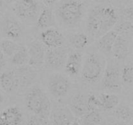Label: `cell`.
<instances>
[{"instance_id": "44dd1931", "label": "cell", "mask_w": 133, "mask_h": 125, "mask_svg": "<svg viewBox=\"0 0 133 125\" xmlns=\"http://www.w3.org/2000/svg\"><path fill=\"white\" fill-rule=\"evenodd\" d=\"M68 42L75 50L80 51L87 47L89 43V37L83 32H76L67 35Z\"/></svg>"}, {"instance_id": "f35d334b", "label": "cell", "mask_w": 133, "mask_h": 125, "mask_svg": "<svg viewBox=\"0 0 133 125\" xmlns=\"http://www.w3.org/2000/svg\"><path fill=\"white\" fill-rule=\"evenodd\" d=\"M94 1H97V0H94Z\"/></svg>"}, {"instance_id": "ba28073f", "label": "cell", "mask_w": 133, "mask_h": 125, "mask_svg": "<svg viewBox=\"0 0 133 125\" xmlns=\"http://www.w3.org/2000/svg\"><path fill=\"white\" fill-rule=\"evenodd\" d=\"M12 10L18 18L30 22L37 18L39 12V3L37 0H17Z\"/></svg>"}, {"instance_id": "7402d4cb", "label": "cell", "mask_w": 133, "mask_h": 125, "mask_svg": "<svg viewBox=\"0 0 133 125\" xmlns=\"http://www.w3.org/2000/svg\"><path fill=\"white\" fill-rule=\"evenodd\" d=\"M104 110L110 111L114 109L119 103V98L112 92H103L98 96Z\"/></svg>"}, {"instance_id": "d6a6232c", "label": "cell", "mask_w": 133, "mask_h": 125, "mask_svg": "<svg viewBox=\"0 0 133 125\" xmlns=\"http://www.w3.org/2000/svg\"><path fill=\"white\" fill-rule=\"evenodd\" d=\"M42 1L44 3V5H46L48 7H49L52 6L57 0H42Z\"/></svg>"}, {"instance_id": "5bb4252c", "label": "cell", "mask_w": 133, "mask_h": 125, "mask_svg": "<svg viewBox=\"0 0 133 125\" xmlns=\"http://www.w3.org/2000/svg\"><path fill=\"white\" fill-rule=\"evenodd\" d=\"M52 125H71L75 121L70 108L67 106H57L51 111L50 115Z\"/></svg>"}, {"instance_id": "5b68a950", "label": "cell", "mask_w": 133, "mask_h": 125, "mask_svg": "<svg viewBox=\"0 0 133 125\" xmlns=\"http://www.w3.org/2000/svg\"><path fill=\"white\" fill-rule=\"evenodd\" d=\"M47 89L54 98L61 100L66 97L71 89L68 77L60 72H53L47 78Z\"/></svg>"}, {"instance_id": "d590c367", "label": "cell", "mask_w": 133, "mask_h": 125, "mask_svg": "<svg viewBox=\"0 0 133 125\" xmlns=\"http://www.w3.org/2000/svg\"><path fill=\"white\" fill-rule=\"evenodd\" d=\"M4 5V0H0V9L3 7Z\"/></svg>"}, {"instance_id": "9c48e42d", "label": "cell", "mask_w": 133, "mask_h": 125, "mask_svg": "<svg viewBox=\"0 0 133 125\" xmlns=\"http://www.w3.org/2000/svg\"><path fill=\"white\" fill-rule=\"evenodd\" d=\"M17 89H29L37 79L36 70L29 65L18 66L14 69Z\"/></svg>"}, {"instance_id": "6da1fadb", "label": "cell", "mask_w": 133, "mask_h": 125, "mask_svg": "<svg viewBox=\"0 0 133 125\" xmlns=\"http://www.w3.org/2000/svg\"><path fill=\"white\" fill-rule=\"evenodd\" d=\"M118 22V14L112 7L97 5L88 11L86 28L89 36L97 39L105 33L112 29Z\"/></svg>"}, {"instance_id": "cb8c5ba5", "label": "cell", "mask_w": 133, "mask_h": 125, "mask_svg": "<svg viewBox=\"0 0 133 125\" xmlns=\"http://www.w3.org/2000/svg\"><path fill=\"white\" fill-rule=\"evenodd\" d=\"M77 121L81 125H101L103 118L99 111H88L78 118Z\"/></svg>"}, {"instance_id": "e575fe53", "label": "cell", "mask_w": 133, "mask_h": 125, "mask_svg": "<svg viewBox=\"0 0 133 125\" xmlns=\"http://www.w3.org/2000/svg\"><path fill=\"white\" fill-rule=\"evenodd\" d=\"M4 100H5V97H4L3 95L0 92V106L2 105L3 103L4 102Z\"/></svg>"}, {"instance_id": "e0dca14e", "label": "cell", "mask_w": 133, "mask_h": 125, "mask_svg": "<svg viewBox=\"0 0 133 125\" xmlns=\"http://www.w3.org/2000/svg\"><path fill=\"white\" fill-rule=\"evenodd\" d=\"M68 108L75 117L79 118L87 111V98L80 92H77L73 95L69 100Z\"/></svg>"}, {"instance_id": "9a60e30c", "label": "cell", "mask_w": 133, "mask_h": 125, "mask_svg": "<svg viewBox=\"0 0 133 125\" xmlns=\"http://www.w3.org/2000/svg\"><path fill=\"white\" fill-rule=\"evenodd\" d=\"M0 125H24L21 109L17 106H10L0 111Z\"/></svg>"}, {"instance_id": "d4e9b609", "label": "cell", "mask_w": 133, "mask_h": 125, "mask_svg": "<svg viewBox=\"0 0 133 125\" xmlns=\"http://www.w3.org/2000/svg\"><path fill=\"white\" fill-rule=\"evenodd\" d=\"M114 109V115L118 121L129 122L132 119V108L127 104H118Z\"/></svg>"}, {"instance_id": "d6986e66", "label": "cell", "mask_w": 133, "mask_h": 125, "mask_svg": "<svg viewBox=\"0 0 133 125\" xmlns=\"http://www.w3.org/2000/svg\"><path fill=\"white\" fill-rule=\"evenodd\" d=\"M56 26V17L52 9L48 7L42 9L36 18V27L41 29H45L55 27Z\"/></svg>"}, {"instance_id": "4dcf8cb0", "label": "cell", "mask_w": 133, "mask_h": 125, "mask_svg": "<svg viewBox=\"0 0 133 125\" xmlns=\"http://www.w3.org/2000/svg\"><path fill=\"white\" fill-rule=\"evenodd\" d=\"M122 16H123V20L130 22H132L133 18V9L131 5L128 7H126L125 8L122 10Z\"/></svg>"}, {"instance_id": "484cf974", "label": "cell", "mask_w": 133, "mask_h": 125, "mask_svg": "<svg viewBox=\"0 0 133 125\" xmlns=\"http://www.w3.org/2000/svg\"><path fill=\"white\" fill-rule=\"evenodd\" d=\"M19 44L10 39H3L0 42V49L5 57H10L18 49Z\"/></svg>"}, {"instance_id": "ac0fdd59", "label": "cell", "mask_w": 133, "mask_h": 125, "mask_svg": "<svg viewBox=\"0 0 133 125\" xmlns=\"http://www.w3.org/2000/svg\"><path fill=\"white\" fill-rule=\"evenodd\" d=\"M118 35V33L112 29L101 35L97 39L96 42V46L98 50L107 55L111 53L112 48Z\"/></svg>"}, {"instance_id": "8fae6325", "label": "cell", "mask_w": 133, "mask_h": 125, "mask_svg": "<svg viewBox=\"0 0 133 125\" xmlns=\"http://www.w3.org/2000/svg\"><path fill=\"white\" fill-rule=\"evenodd\" d=\"M1 32L6 39L16 40L22 37L24 30L19 21L9 16L3 20L1 23Z\"/></svg>"}, {"instance_id": "603a6c76", "label": "cell", "mask_w": 133, "mask_h": 125, "mask_svg": "<svg viewBox=\"0 0 133 125\" xmlns=\"http://www.w3.org/2000/svg\"><path fill=\"white\" fill-rule=\"evenodd\" d=\"M10 63L16 66H21L28 64L29 53L27 46L19 45L15 53L10 57Z\"/></svg>"}, {"instance_id": "ab89813d", "label": "cell", "mask_w": 133, "mask_h": 125, "mask_svg": "<svg viewBox=\"0 0 133 125\" xmlns=\"http://www.w3.org/2000/svg\"><path fill=\"white\" fill-rule=\"evenodd\" d=\"M93 1H94V0H93Z\"/></svg>"}, {"instance_id": "836d02e7", "label": "cell", "mask_w": 133, "mask_h": 125, "mask_svg": "<svg viewBox=\"0 0 133 125\" xmlns=\"http://www.w3.org/2000/svg\"><path fill=\"white\" fill-rule=\"evenodd\" d=\"M110 125H130L128 122H123V121H116V122H113Z\"/></svg>"}, {"instance_id": "8d00e7d4", "label": "cell", "mask_w": 133, "mask_h": 125, "mask_svg": "<svg viewBox=\"0 0 133 125\" xmlns=\"http://www.w3.org/2000/svg\"><path fill=\"white\" fill-rule=\"evenodd\" d=\"M71 125H81V124L79 123V122H78L77 121H76V120H75V121H74V122H73Z\"/></svg>"}, {"instance_id": "4fadbf2b", "label": "cell", "mask_w": 133, "mask_h": 125, "mask_svg": "<svg viewBox=\"0 0 133 125\" xmlns=\"http://www.w3.org/2000/svg\"><path fill=\"white\" fill-rule=\"evenodd\" d=\"M83 61V53L80 51L75 49L69 52L64 66L65 72L70 77H77L81 72Z\"/></svg>"}, {"instance_id": "83f0119b", "label": "cell", "mask_w": 133, "mask_h": 125, "mask_svg": "<svg viewBox=\"0 0 133 125\" xmlns=\"http://www.w3.org/2000/svg\"><path fill=\"white\" fill-rule=\"evenodd\" d=\"M122 83L127 86H131L133 82V69L132 64L125 65L121 71Z\"/></svg>"}, {"instance_id": "4316f807", "label": "cell", "mask_w": 133, "mask_h": 125, "mask_svg": "<svg viewBox=\"0 0 133 125\" xmlns=\"http://www.w3.org/2000/svg\"><path fill=\"white\" fill-rule=\"evenodd\" d=\"M113 30L118 33V35H122L127 37L129 35H132V22L123 20L118 22L114 26Z\"/></svg>"}, {"instance_id": "8992f818", "label": "cell", "mask_w": 133, "mask_h": 125, "mask_svg": "<svg viewBox=\"0 0 133 125\" xmlns=\"http://www.w3.org/2000/svg\"><path fill=\"white\" fill-rule=\"evenodd\" d=\"M101 79L103 89L110 92H119L122 86V80L118 65L112 61L107 62Z\"/></svg>"}, {"instance_id": "f546056e", "label": "cell", "mask_w": 133, "mask_h": 125, "mask_svg": "<svg viewBox=\"0 0 133 125\" xmlns=\"http://www.w3.org/2000/svg\"><path fill=\"white\" fill-rule=\"evenodd\" d=\"M25 125H50L48 118L38 115L31 116Z\"/></svg>"}, {"instance_id": "2e32d148", "label": "cell", "mask_w": 133, "mask_h": 125, "mask_svg": "<svg viewBox=\"0 0 133 125\" xmlns=\"http://www.w3.org/2000/svg\"><path fill=\"white\" fill-rule=\"evenodd\" d=\"M130 43L126 36L118 35L112 48L111 53L116 61H123L129 53Z\"/></svg>"}, {"instance_id": "7c38bea8", "label": "cell", "mask_w": 133, "mask_h": 125, "mask_svg": "<svg viewBox=\"0 0 133 125\" xmlns=\"http://www.w3.org/2000/svg\"><path fill=\"white\" fill-rule=\"evenodd\" d=\"M40 41L47 48H58L64 46L65 38L55 27L44 29L40 34Z\"/></svg>"}, {"instance_id": "52a82bcc", "label": "cell", "mask_w": 133, "mask_h": 125, "mask_svg": "<svg viewBox=\"0 0 133 125\" xmlns=\"http://www.w3.org/2000/svg\"><path fill=\"white\" fill-rule=\"evenodd\" d=\"M68 53V48L64 46L58 48H47L44 66L45 69L51 71L60 70L64 66Z\"/></svg>"}, {"instance_id": "ffe728a7", "label": "cell", "mask_w": 133, "mask_h": 125, "mask_svg": "<svg viewBox=\"0 0 133 125\" xmlns=\"http://www.w3.org/2000/svg\"><path fill=\"white\" fill-rule=\"evenodd\" d=\"M0 87L6 93H12L17 89L14 70H6L0 75Z\"/></svg>"}, {"instance_id": "74e56055", "label": "cell", "mask_w": 133, "mask_h": 125, "mask_svg": "<svg viewBox=\"0 0 133 125\" xmlns=\"http://www.w3.org/2000/svg\"><path fill=\"white\" fill-rule=\"evenodd\" d=\"M17 0H6V1L9 3H13V2H15V1H16Z\"/></svg>"}, {"instance_id": "1f68e13d", "label": "cell", "mask_w": 133, "mask_h": 125, "mask_svg": "<svg viewBox=\"0 0 133 125\" xmlns=\"http://www.w3.org/2000/svg\"><path fill=\"white\" fill-rule=\"evenodd\" d=\"M6 63V58H5V55L0 49V71L5 68Z\"/></svg>"}, {"instance_id": "3957f363", "label": "cell", "mask_w": 133, "mask_h": 125, "mask_svg": "<svg viewBox=\"0 0 133 125\" xmlns=\"http://www.w3.org/2000/svg\"><path fill=\"white\" fill-rule=\"evenodd\" d=\"M27 109L35 115L49 118L51 111V103L47 94L38 85H32L25 95Z\"/></svg>"}, {"instance_id": "30bf717a", "label": "cell", "mask_w": 133, "mask_h": 125, "mask_svg": "<svg viewBox=\"0 0 133 125\" xmlns=\"http://www.w3.org/2000/svg\"><path fill=\"white\" fill-rule=\"evenodd\" d=\"M29 53L28 65L36 69L44 66L45 48L44 44L39 40H33L27 44Z\"/></svg>"}, {"instance_id": "7a4b0ae2", "label": "cell", "mask_w": 133, "mask_h": 125, "mask_svg": "<svg viewBox=\"0 0 133 125\" xmlns=\"http://www.w3.org/2000/svg\"><path fill=\"white\" fill-rule=\"evenodd\" d=\"M86 10L81 0H61L56 9V16L62 27L75 28L81 23Z\"/></svg>"}, {"instance_id": "f1b7e54d", "label": "cell", "mask_w": 133, "mask_h": 125, "mask_svg": "<svg viewBox=\"0 0 133 125\" xmlns=\"http://www.w3.org/2000/svg\"><path fill=\"white\" fill-rule=\"evenodd\" d=\"M87 106L88 111H99L102 109V105L98 96L93 93L88 95L87 98Z\"/></svg>"}, {"instance_id": "277c9868", "label": "cell", "mask_w": 133, "mask_h": 125, "mask_svg": "<svg viewBox=\"0 0 133 125\" xmlns=\"http://www.w3.org/2000/svg\"><path fill=\"white\" fill-rule=\"evenodd\" d=\"M105 65V60L99 53L94 51L88 52L83 61L80 72L83 82L90 85L98 83L101 79Z\"/></svg>"}]
</instances>
